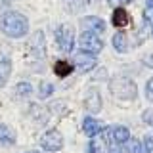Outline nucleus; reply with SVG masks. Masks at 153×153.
Instances as JSON below:
<instances>
[{
  "mask_svg": "<svg viewBox=\"0 0 153 153\" xmlns=\"http://www.w3.org/2000/svg\"><path fill=\"white\" fill-rule=\"evenodd\" d=\"M84 107H86V111L92 113V115L102 111V96H100L98 88H90L88 92H86V96H84Z\"/></svg>",
  "mask_w": 153,
  "mask_h": 153,
  "instance_id": "obj_7",
  "label": "nucleus"
},
{
  "mask_svg": "<svg viewBox=\"0 0 153 153\" xmlns=\"http://www.w3.org/2000/svg\"><path fill=\"white\" fill-rule=\"evenodd\" d=\"M10 73H12V61L8 57H4V59H0V88L8 82Z\"/></svg>",
  "mask_w": 153,
  "mask_h": 153,
  "instance_id": "obj_15",
  "label": "nucleus"
},
{
  "mask_svg": "<svg viewBox=\"0 0 153 153\" xmlns=\"http://www.w3.org/2000/svg\"><path fill=\"white\" fill-rule=\"evenodd\" d=\"M96 63H98V59H96V54H90V52L79 50V52L73 56V65L80 71V73L92 71L94 67H96Z\"/></svg>",
  "mask_w": 153,
  "mask_h": 153,
  "instance_id": "obj_5",
  "label": "nucleus"
},
{
  "mask_svg": "<svg viewBox=\"0 0 153 153\" xmlns=\"http://www.w3.org/2000/svg\"><path fill=\"white\" fill-rule=\"evenodd\" d=\"M56 42L63 54H71L75 46V33L69 25H59L56 29Z\"/></svg>",
  "mask_w": 153,
  "mask_h": 153,
  "instance_id": "obj_4",
  "label": "nucleus"
},
{
  "mask_svg": "<svg viewBox=\"0 0 153 153\" xmlns=\"http://www.w3.org/2000/svg\"><path fill=\"white\" fill-rule=\"evenodd\" d=\"M151 36H153V27H151Z\"/></svg>",
  "mask_w": 153,
  "mask_h": 153,
  "instance_id": "obj_29",
  "label": "nucleus"
},
{
  "mask_svg": "<svg viewBox=\"0 0 153 153\" xmlns=\"http://www.w3.org/2000/svg\"><path fill=\"white\" fill-rule=\"evenodd\" d=\"M143 23H146L147 27H153V8L147 6L143 10Z\"/></svg>",
  "mask_w": 153,
  "mask_h": 153,
  "instance_id": "obj_21",
  "label": "nucleus"
},
{
  "mask_svg": "<svg viewBox=\"0 0 153 153\" xmlns=\"http://www.w3.org/2000/svg\"><path fill=\"white\" fill-rule=\"evenodd\" d=\"M107 2H109V6H113V8H121V6H126L132 0H107Z\"/></svg>",
  "mask_w": 153,
  "mask_h": 153,
  "instance_id": "obj_24",
  "label": "nucleus"
},
{
  "mask_svg": "<svg viewBox=\"0 0 153 153\" xmlns=\"http://www.w3.org/2000/svg\"><path fill=\"white\" fill-rule=\"evenodd\" d=\"M12 2H16V0H0V4H12Z\"/></svg>",
  "mask_w": 153,
  "mask_h": 153,
  "instance_id": "obj_26",
  "label": "nucleus"
},
{
  "mask_svg": "<svg viewBox=\"0 0 153 153\" xmlns=\"http://www.w3.org/2000/svg\"><path fill=\"white\" fill-rule=\"evenodd\" d=\"M142 143H143V151L146 153H153V136H146Z\"/></svg>",
  "mask_w": 153,
  "mask_h": 153,
  "instance_id": "obj_22",
  "label": "nucleus"
},
{
  "mask_svg": "<svg viewBox=\"0 0 153 153\" xmlns=\"http://www.w3.org/2000/svg\"><path fill=\"white\" fill-rule=\"evenodd\" d=\"M54 71H56L57 76H67L71 71H73V65H69L67 61H57L56 67H54Z\"/></svg>",
  "mask_w": 153,
  "mask_h": 153,
  "instance_id": "obj_18",
  "label": "nucleus"
},
{
  "mask_svg": "<svg viewBox=\"0 0 153 153\" xmlns=\"http://www.w3.org/2000/svg\"><path fill=\"white\" fill-rule=\"evenodd\" d=\"M100 128H102V126H100V123L96 121L94 117H90V115H88V117H86L84 121H82V130H84L86 136H90V138L96 136V134L100 132Z\"/></svg>",
  "mask_w": 153,
  "mask_h": 153,
  "instance_id": "obj_12",
  "label": "nucleus"
},
{
  "mask_svg": "<svg viewBox=\"0 0 153 153\" xmlns=\"http://www.w3.org/2000/svg\"><path fill=\"white\" fill-rule=\"evenodd\" d=\"M52 94H54V84L52 82H42L40 88H38V98L46 100V98H50Z\"/></svg>",
  "mask_w": 153,
  "mask_h": 153,
  "instance_id": "obj_19",
  "label": "nucleus"
},
{
  "mask_svg": "<svg viewBox=\"0 0 153 153\" xmlns=\"http://www.w3.org/2000/svg\"><path fill=\"white\" fill-rule=\"evenodd\" d=\"M107 153H123L121 149H111V151H107Z\"/></svg>",
  "mask_w": 153,
  "mask_h": 153,
  "instance_id": "obj_27",
  "label": "nucleus"
},
{
  "mask_svg": "<svg viewBox=\"0 0 153 153\" xmlns=\"http://www.w3.org/2000/svg\"><path fill=\"white\" fill-rule=\"evenodd\" d=\"M29 48H31V54L35 56V57H44V54H46V40H44V33H42V31H36L35 35L31 36Z\"/></svg>",
  "mask_w": 153,
  "mask_h": 153,
  "instance_id": "obj_8",
  "label": "nucleus"
},
{
  "mask_svg": "<svg viewBox=\"0 0 153 153\" xmlns=\"http://www.w3.org/2000/svg\"><path fill=\"white\" fill-rule=\"evenodd\" d=\"M105 146H107V142H103L102 138L92 136V140L88 143V153H105Z\"/></svg>",
  "mask_w": 153,
  "mask_h": 153,
  "instance_id": "obj_16",
  "label": "nucleus"
},
{
  "mask_svg": "<svg viewBox=\"0 0 153 153\" xmlns=\"http://www.w3.org/2000/svg\"><path fill=\"white\" fill-rule=\"evenodd\" d=\"M109 88H111L113 96L119 100H134L138 96L136 84L128 76H113L111 82H109Z\"/></svg>",
  "mask_w": 153,
  "mask_h": 153,
  "instance_id": "obj_2",
  "label": "nucleus"
},
{
  "mask_svg": "<svg viewBox=\"0 0 153 153\" xmlns=\"http://www.w3.org/2000/svg\"><path fill=\"white\" fill-rule=\"evenodd\" d=\"M79 48L82 52H90V54H100L103 50V40L100 35H96L92 31H82L79 36Z\"/></svg>",
  "mask_w": 153,
  "mask_h": 153,
  "instance_id": "obj_3",
  "label": "nucleus"
},
{
  "mask_svg": "<svg viewBox=\"0 0 153 153\" xmlns=\"http://www.w3.org/2000/svg\"><path fill=\"white\" fill-rule=\"evenodd\" d=\"M31 94H33V84L31 82H19L16 86V96H19V98H29Z\"/></svg>",
  "mask_w": 153,
  "mask_h": 153,
  "instance_id": "obj_17",
  "label": "nucleus"
},
{
  "mask_svg": "<svg viewBox=\"0 0 153 153\" xmlns=\"http://www.w3.org/2000/svg\"><path fill=\"white\" fill-rule=\"evenodd\" d=\"M27 153H36V151H27Z\"/></svg>",
  "mask_w": 153,
  "mask_h": 153,
  "instance_id": "obj_28",
  "label": "nucleus"
},
{
  "mask_svg": "<svg viewBox=\"0 0 153 153\" xmlns=\"http://www.w3.org/2000/svg\"><path fill=\"white\" fill-rule=\"evenodd\" d=\"M143 119H146L147 124H151V126H153V109H149V111L143 113Z\"/></svg>",
  "mask_w": 153,
  "mask_h": 153,
  "instance_id": "obj_25",
  "label": "nucleus"
},
{
  "mask_svg": "<svg viewBox=\"0 0 153 153\" xmlns=\"http://www.w3.org/2000/svg\"><path fill=\"white\" fill-rule=\"evenodd\" d=\"M80 25L84 27V31H92L96 35H102L105 31V21L102 17H96V16H86L80 19Z\"/></svg>",
  "mask_w": 153,
  "mask_h": 153,
  "instance_id": "obj_9",
  "label": "nucleus"
},
{
  "mask_svg": "<svg viewBox=\"0 0 153 153\" xmlns=\"http://www.w3.org/2000/svg\"><path fill=\"white\" fill-rule=\"evenodd\" d=\"M128 21H130V17H128L126 10H123V6L115 8V12H113V25L115 27H124V25H128Z\"/></svg>",
  "mask_w": 153,
  "mask_h": 153,
  "instance_id": "obj_14",
  "label": "nucleus"
},
{
  "mask_svg": "<svg viewBox=\"0 0 153 153\" xmlns=\"http://www.w3.org/2000/svg\"><path fill=\"white\" fill-rule=\"evenodd\" d=\"M128 138H130V132H128L126 126H115L111 128V142L115 143V146H123V143L128 142Z\"/></svg>",
  "mask_w": 153,
  "mask_h": 153,
  "instance_id": "obj_10",
  "label": "nucleus"
},
{
  "mask_svg": "<svg viewBox=\"0 0 153 153\" xmlns=\"http://www.w3.org/2000/svg\"><path fill=\"white\" fill-rule=\"evenodd\" d=\"M0 31L10 38H21L29 33V19L19 12H6L0 17Z\"/></svg>",
  "mask_w": 153,
  "mask_h": 153,
  "instance_id": "obj_1",
  "label": "nucleus"
},
{
  "mask_svg": "<svg viewBox=\"0 0 153 153\" xmlns=\"http://www.w3.org/2000/svg\"><path fill=\"white\" fill-rule=\"evenodd\" d=\"M128 153H146L143 151V143L140 142V140H130L128 138Z\"/></svg>",
  "mask_w": 153,
  "mask_h": 153,
  "instance_id": "obj_20",
  "label": "nucleus"
},
{
  "mask_svg": "<svg viewBox=\"0 0 153 153\" xmlns=\"http://www.w3.org/2000/svg\"><path fill=\"white\" fill-rule=\"evenodd\" d=\"M40 146H42V149H46V151H59L61 146H63V136L57 130H48V132L42 134Z\"/></svg>",
  "mask_w": 153,
  "mask_h": 153,
  "instance_id": "obj_6",
  "label": "nucleus"
},
{
  "mask_svg": "<svg viewBox=\"0 0 153 153\" xmlns=\"http://www.w3.org/2000/svg\"><path fill=\"white\" fill-rule=\"evenodd\" d=\"M113 48L119 52V54L128 52V38H126V35H124L123 31L115 33V36H113Z\"/></svg>",
  "mask_w": 153,
  "mask_h": 153,
  "instance_id": "obj_13",
  "label": "nucleus"
},
{
  "mask_svg": "<svg viewBox=\"0 0 153 153\" xmlns=\"http://www.w3.org/2000/svg\"><path fill=\"white\" fill-rule=\"evenodd\" d=\"M16 142V132L8 124L0 123V146H12Z\"/></svg>",
  "mask_w": 153,
  "mask_h": 153,
  "instance_id": "obj_11",
  "label": "nucleus"
},
{
  "mask_svg": "<svg viewBox=\"0 0 153 153\" xmlns=\"http://www.w3.org/2000/svg\"><path fill=\"white\" fill-rule=\"evenodd\" d=\"M146 96H147L149 102H153V79H149L147 84H146Z\"/></svg>",
  "mask_w": 153,
  "mask_h": 153,
  "instance_id": "obj_23",
  "label": "nucleus"
}]
</instances>
